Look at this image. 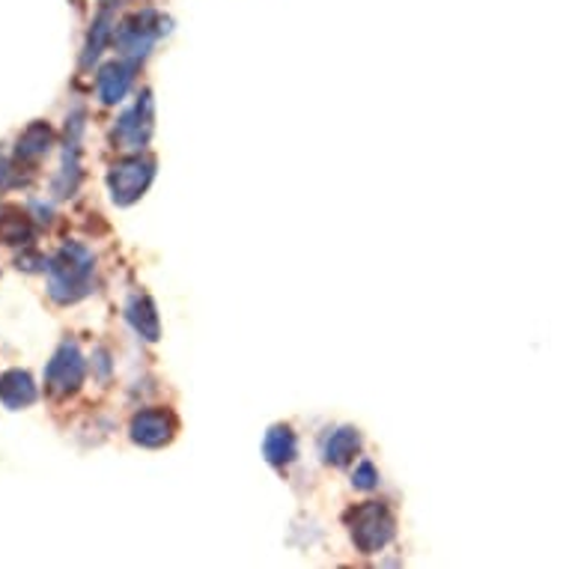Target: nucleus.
Masks as SVG:
<instances>
[{"label": "nucleus", "mask_w": 569, "mask_h": 569, "mask_svg": "<svg viewBox=\"0 0 569 569\" xmlns=\"http://www.w3.org/2000/svg\"><path fill=\"white\" fill-rule=\"evenodd\" d=\"M113 143L126 152H143L152 138V96L150 90H143L138 102L131 104L129 111H122L113 129Z\"/></svg>", "instance_id": "6"}, {"label": "nucleus", "mask_w": 569, "mask_h": 569, "mask_svg": "<svg viewBox=\"0 0 569 569\" xmlns=\"http://www.w3.org/2000/svg\"><path fill=\"white\" fill-rule=\"evenodd\" d=\"M113 33H117V19H113V10L111 7H104L93 21V30H90V37H87V46H84V57H81V66L90 69V66L99 60V54L104 51V46L111 42Z\"/></svg>", "instance_id": "13"}, {"label": "nucleus", "mask_w": 569, "mask_h": 569, "mask_svg": "<svg viewBox=\"0 0 569 569\" xmlns=\"http://www.w3.org/2000/svg\"><path fill=\"white\" fill-rule=\"evenodd\" d=\"M48 262L46 257H39V253H21L19 260H16V266L24 271H48Z\"/></svg>", "instance_id": "17"}, {"label": "nucleus", "mask_w": 569, "mask_h": 569, "mask_svg": "<svg viewBox=\"0 0 569 569\" xmlns=\"http://www.w3.org/2000/svg\"><path fill=\"white\" fill-rule=\"evenodd\" d=\"M299 453V445H296V432L290 427H271L266 432V441H262V457L269 459L274 468L290 466L292 459Z\"/></svg>", "instance_id": "12"}, {"label": "nucleus", "mask_w": 569, "mask_h": 569, "mask_svg": "<svg viewBox=\"0 0 569 569\" xmlns=\"http://www.w3.org/2000/svg\"><path fill=\"white\" fill-rule=\"evenodd\" d=\"M156 177V161L147 156H129L120 159L108 170V188H111V200L117 206L138 203L143 191L150 188Z\"/></svg>", "instance_id": "4"}, {"label": "nucleus", "mask_w": 569, "mask_h": 569, "mask_svg": "<svg viewBox=\"0 0 569 569\" xmlns=\"http://www.w3.org/2000/svg\"><path fill=\"white\" fill-rule=\"evenodd\" d=\"M134 66L131 60H113V63L102 66L99 72V99L104 104H120L129 93L131 81H134Z\"/></svg>", "instance_id": "9"}, {"label": "nucleus", "mask_w": 569, "mask_h": 569, "mask_svg": "<svg viewBox=\"0 0 569 569\" xmlns=\"http://www.w3.org/2000/svg\"><path fill=\"white\" fill-rule=\"evenodd\" d=\"M87 379V361L76 340H63L46 367V391L51 397L76 393Z\"/></svg>", "instance_id": "5"}, {"label": "nucleus", "mask_w": 569, "mask_h": 569, "mask_svg": "<svg viewBox=\"0 0 569 569\" xmlns=\"http://www.w3.org/2000/svg\"><path fill=\"white\" fill-rule=\"evenodd\" d=\"M358 453H361V432L352 430V427L337 430L335 436L326 441L328 466H349Z\"/></svg>", "instance_id": "14"}, {"label": "nucleus", "mask_w": 569, "mask_h": 569, "mask_svg": "<svg viewBox=\"0 0 569 569\" xmlns=\"http://www.w3.org/2000/svg\"><path fill=\"white\" fill-rule=\"evenodd\" d=\"M126 319H129L131 328H134L143 340H150V343L152 340H159V313H156V305H152L147 296H131L129 305H126Z\"/></svg>", "instance_id": "11"}, {"label": "nucleus", "mask_w": 569, "mask_h": 569, "mask_svg": "<svg viewBox=\"0 0 569 569\" xmlns=\"http://www.w3.org/2000/svg\"><path fill=\"white\" fill-rule=\"evenodd\" d=\"M33 239V224L21 209H0V244H28Z\"/></svg>", "instance_id": "15"}, {"label": "nucleus", "mask_w": 569, "mask_h": 569, "mask_svg": "<svg viewBox=\"0 0 569 569\" xmlns=\"http://www.w3.org/2000/svg\"><path fill=\"white\" fill-rule=\"evenodd\" d=\"M19 186V179H16V173H12L10 161L0 159V191H7V188Z\"/></svg>", "instance_id": "18"}, {"label": "nucleus", "mask_w": 569, "mask_h": 569, "mask_svg": "<svg viewBox=\"0 0 569 569\" xmlns=\"http://www.w3.org/2000/svg\"><path fill=\"white\" fill-rule=\"evenodd\" d=\"M96 257L84 244H63L57 257L48 262V296L57 305H76L93 292Z\"/></svg>", "instance_id": "1"}, {"label": "nucleus", "mask_w": 569, "mask_h": 569, "mask_svg": "<svg viewBox=\"0 0 569 569\" xmlns=\"http://www.w3.org/2000/svg\"><path fill=\"white\" fill-rule=\"evenodd\" d=\"M177 432V420L164 409L138 411L131 418V441L140 448H164Z\"/></svg>", "instance_id": "7"}, {"label": "nucleus", "mask_w": 569, "mask_h": 569, "mask_svg": "<svg viewBox=\"0 0 569 569\" xmlns=\"http://www.w3.org/2000/svg\"><path fill=\"white\" fill-rule=\"evenodd\" d=\"M352 483L358 486V489H365V492H370V489H376L379 486V471L373 468V462H361V466L355 468V477Z\"/></svg>", "instance_id": "16"}, {"label": "nucleus", "mask_w": 569, "mask_h": 569, "mask_svg": "<svg viewBox=\"0 0 569 569\" xmlns=\"http://www.w3.org/2000/svg\"><path fill=\"white\" fill-rule=\"evenodd\" d=\"M37 382H33V376L28 370H7L0 376V402L10 411L30 409L37 402Z\"/></svg>", "instance_id": "8"}, {"label": "nucleus", "mask_w": 569, "mask_h": 569, "mask_svg": "<svg viewBox=\"0 0 569 569\" xmlns=\"http://www.w3.org/2000/svg\"><path fill=\"white\" fill-rule=\"evenodd\" d=\"M51 147H54V131H51V126L48 122H33V126L24 129L19 143H16V159L21 164H37V161H42L51 152Z\"/></svg>", "instance_id": "10"}, {"label": "nucleus", "mask_w": 569, "mask_h": 569, "mask_svg": "<svg viewBox=\"0 0 569 569\" xmlns=\"http://www.w3.org/2000/svg\"><path fill=\"white\" fill-rule=\"evenodd\" d=\"M393 528H397V519L382 501H367L349 513V533L361 555H376L385 549L393 540Z\"/></svg>", "instance_id": "3"}, {"label": "nucleus", "mask_w": 569, "mask_h": 569, "mask_svg": "<svg viewBox=\"0 0 569 569\" xmlns=\"http://www.w3.org/2000/svg\"><path fill=\"white\" fill-rule=\"evenodd\" d=\"M164 33H170V19L159 16L156 10H143L122 21L117 33H113V42H117V51H120L122 60L140 63L152 51L156 39L164 37Z\"/></svg>", "instance_id": "2"}]
</instances>
